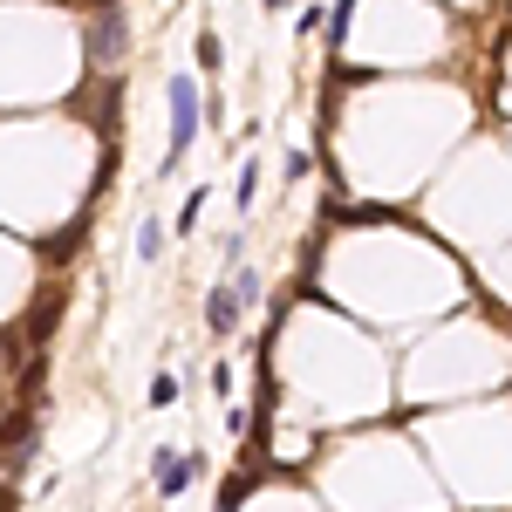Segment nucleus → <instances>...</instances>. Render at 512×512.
I'll use <instances>...</instances> for the list:
<instances>
[{"mask_svg": "<svg viewBox=\"0 0 512 512\" xmlns=\"http://www.w3.org/2000/svg\"><path fill=\"white\" fill-rule=\"evenodd\" d=\"M226 62V48H219V35H198V69H219Z\"/></svg>", "mask_w": 512, "mask_h": 512, "instance_id": "10", "label": "nucleus"}, {"mask_svg": "<svg viewBox=\"0 0 512 512\" xmlns=\"http://www.w3.org/2000/svg\"><path fill=\"white\" fill-rule=\"evenodd\" d=\"M89 55H96V62H103V55L117 62V55H123V14H117V7L96 21V35H89Z\"/></svg>", "mask_w": 512, "mask_h": 512, "instance_id": "4", "label": "nucleus"}, {"mask_svg": "<svg viewBox=\"0 0 512 512\" xmlns=\"http://www.w3.org/2000/svg\"><path fill=\"white\" fill-rule=\"evenodd\" d=\"M239 315H246L239 287H226V280H219V287L205 294V321H212V335H233V328H239Z\"/></svg>", "mask_w": 512, "mask_h": 512, "instance_id": "3", "label": "nucleus"}, {"mask_svg": "<svg viewBox=\"0 0 512 512\" xmlns=\"http://www.w3.org/2000/svg\"><path fill=\"white\" fill-rule=\"evenodd\" d=\"M205 198H212V192L198 185V192L185 198V205H178V233H192V226H198V212H205Z\"/></svg>", "mask_w": 512, "mask_h": 512, "instance_id": "9", "label": "nucleus"}, {"mask_svg": "<svg viewBox=\"0 0 512 512\" xmlns=\"http://www.w3.org/2000/svg\"><path fill=\"white\" fill-rule=\"evenodd\" d=\"M349 14H355V0H335V14H328V48H342V35H349Z\"/></svg>", "mask_w": 512, "mask_h": 512, "instance_id": "8", "label": "nucleus"}, {"mask_svg": "<svg viewBox=\"0 0 512 512\" xmlns=\"http://www.w3.org/2000/svg\"><path fill=\"white\" fill-rule=\"evenodd\" d=\"M171 403H178V376L158 369V376H151V410H171Z\"/></svg>", "mask_w": 512, "mask_h": 512, "instance_id": "6", "label": "nucleus"}, {"mask_svg": "<svg viewBox=\"0 0 512 512\" xmlns=\"http://www.w3.org/2000/svg\"><path fill=\"white\" fill-rule=\"evenodd\" d=\"M164 103H171V144H164V171H178L185 151L198 144V123H205V96H198L192 76H171L164 82Z\"/></svg>", "mask_w": 512, "mask_h": 512, "instance_id": "1", "label": "nucleus"}, {"mask_svg": "<svg viewBox=\"0 0 512 512\" xmlns=\"http://www.w3.org/2000/svg\"><path fill=\"white\" fill-rule=\"evenodd\" d=\"M205 451H158V472H151V485H158L164 499H178V492H192L198 478H205Z\"/></svg>", "mask_w": 512, "mask_h": 512, "instance_id": "2", "label": "nucleus"}, {"mask_svg": "<svg viewBox=\"0 0 512 512\" xmlns=\"http://www.w3.org/2000/svg\"><path fill=\"white\" fill-rule=\"evenodd\" d=\"M280 7H287V0H267V14H280Z\"/></svg>", "mask_w": 512, "mask_h": 512, "instance_id": "11", "label": "nucleus"}, {"mask_svg": "<svg viewBox=\"0 0 512 512\" xmlns=\"http://www.w3.org/2000/svg\"><path fill=\"white\" fill-rule=\"evenodd\" d=\"M233 198H239V205H253V198H260V158H246V171H239Z\"/></svg>", "mask_w": 512, "mask_h": 512, "instance_id": "7", "label": "nucleus"}, {"mask_svg": "<svg viewBox=\"0 0 512 512\" xmlns=\"http://www.w3.org/2000/svg\"><path fill=\"white\" fill-rule=\"evenodd\" d=\"M164 253V219H144L137 226V260H158Z\"/></svg>", "mask_w": 512, "mask_h": 512, "instance_id": "5", "label": "nucleus"}]
</instances>
